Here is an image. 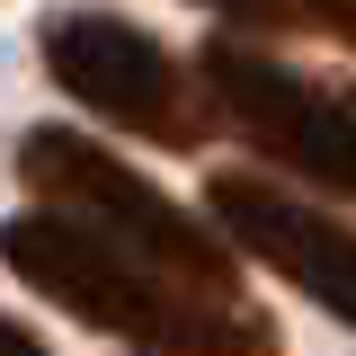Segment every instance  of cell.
<instances>
[{"mask_svg": "<svg viewBox=\"0 0 356 356\" xmlns=\"http://www.w3.org/2000/svg\"><path fill=\"white\" fill-rule=\"evenodd\" d=\"M0 259L18 285H36L44 303H63L72 321L125 339L143 356H285L276 321L250 294H214V285H187L161 259L125 250L116 232H98L81 214H18L0 232Z\"/></svg>", "mask_w": 356, "mask_h": 356, "instance_id": "obj_1", "label": "cell"}, {"mask_svg": "<svg viewBox=\"0 0 356 356\" xmlns=\"http://www.w3.org/2000/svg\"><path fill=\"white\" fill-rule=\"evenodd\" d=\"M18 178L36 187V205H54V214H81V222H98V232H116L125 250L161 259L170 276H187V285L250 294V285H241V250H232V241H222L205 214H187L170 187H152L134 161H116L107 143L63 134V125H36L27 143H18Z\"/></svg>", "mask_w": 356, "mask_h": 356, "instance_id": "obj_2", "label": "cell"}, {"mask_svg": "<svg viewBox=\"0 0 356 356\" xmlns=\"http://www.w3.org/2000/svg\"><path fill=\"white\" fill-rule=\"evenodd\" d=\"M196 81L214 98V116L259 161H276L285 178H303L321 196H348L356 205V89L348 81L294 72V63H276L250 36H205Z\"/></svg>", "mask_w": 356, "mask_h": 356, "instance_id": "obj_3", "label": "cell"}, {"mask_svg": "<svg viewBox=\"0 0 356 356\" xmlns=\"http://www.w3.org/2000/svg\"><path fill=\"white\" fill-rule=\"evenodd\" d=\"M44 72L81 98L89 116L125 125L134 143H161V152H196L214 98L178 72V54L161 36H143L116 9H63L44 18Z\"/></svg>", "mask_w": 356, "mask_h": 356, "instance_id": "obj_4", "label": "cell"}, {"mask_svg": "<svg viewBox=\"0 0 356 356\" xmlns=\"http://www.w3.org/2000/svg\"><path fill=\"white\" fill-rule=\"evenodd\" d=\"M205 222H214L241 259L276 267L294 294H312L330 321L356 330V232L339 214L285 196V187L259 178V170H214V178H205Z\"/></svg>", "mask_w": 356, "mask_h": 356, "instance_id": "obj_5", "label": "cell"}, {"mask_svg": "<svg viewBox=\"0 0 356 356\" xmlns=\"http://www.w3.org/2000/svg\"><path fill=\"white\" fill-rule=\"evenodd\" d=\"M241 27H285V36H330V44H356V0H205Z\"/></svg>", "mask_w": 356, "mask_h": 356, "instance_id": "obj_6", "label": "cell"}, {"mask_svg": "<svg viewBox=\"0 0 356 356\" xmlns=\"http://www.w3.org/2000/svg\"><path fill=\"white\" fill-rule=\"evenodd\" d=\"M0 356H44V339L27 330V321H9V312H0Z\"/></svg>", "mask_w": 356, "mask_h": 356, "instance_id": "obj_7", "label": "cell"}]
</instances>
